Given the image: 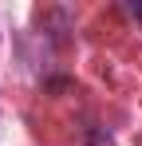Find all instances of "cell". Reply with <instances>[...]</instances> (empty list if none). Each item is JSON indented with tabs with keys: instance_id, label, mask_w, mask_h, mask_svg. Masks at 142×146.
<instances>
[{
	"instance_id": "cell-1",
	"label": "cell",
	"mask_w": 142,
	"mask_h": 146,
	"mask_svg": "<svg viewBox=\"0 0 142 146\" xmlns=\"http://www.w3.org/2000/svg\"><path fill=\"white\" fill-rule=\"evenodd\" d=\"M126 8H130V16H138V20H142V4H138V0H130Z\"/></svg>"
}]
</instances>
